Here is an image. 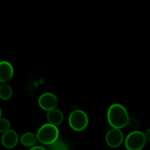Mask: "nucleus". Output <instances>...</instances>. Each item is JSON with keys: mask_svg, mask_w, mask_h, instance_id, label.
Returning <instances> with one entry per match:
<instances>
[{"mask_svg": "<svg viewBox=\"0 0 150 150\" xmlns=\"http://www.w3.org/2000/svg\"><path fill=\"white\" fill-rule=\"evenodd\" d=\"M144 133L135 130L127 135L125 141V145L127 150H142L146 144Z\"/></svg>", "mask_w": 150, "mask_h": 150, "instance_id": "nucleus-4", "label": "nucleus"}, {"mask_svg": "<svg viewBox=\"0 0 150 150\" xmlns=\"http://www.w3.org/2000/svg\"><path fill=\"white\" fill-rule=\"evenodd\" d=\"M0 117H1V109L0 108Z\"/></svg>", "mask_w": 150, "mask_h": 150, "instance_id": "nucleus-17", "label": "nucleus"}, {"mask_svg": "<svg viewBox=\"0 0 150 150\" xmlns=\"http://www.w3.org/2000/svg\"><path fill=\"white\" fill-rule=\"evenodd\" d=\"M30 150H46L44 147L42 146H34L32 147V149H30Z\"/></svg>", "mask_w": 150, "mask_h": 150, "instance_id": "nucleus-15", "label": "nucleus"}, {"mask_svg": "<svg viewBox=\"0 0 150 150\" xmlns=\"http://www.w3.org/2000/svg\"><path fill=\"white\" fill-rule=\"evenodd\" d=\"M14 75V68L7 61L0 62V83H8Z\"/></svg>", "mask_w": 150, "mask_h": 150, "instance_id": "nucleus-7", "label": "nucleus"}, {"mask_svg": "<svg viewBox=\"0 0 150 150\" xmlns=\"http://www.w3.org/2000/svg\"><path fill=\"white\" fill-rule=\"evenodd\" d=\"M145 134V137H146V141H150V130H147V131L146 132V133H144Z\"/></svg>", "mask_w": 150, "mask_h": 150, "instance_id": "nucleus-16", "label": "nucleus"}, {"mask_svg": "<svg viewBox=\"0 0 150 150\" xmlns=\"http://www.w3.org/2000/svg\"><path fill=\"white\" fill-rule=\"evenodd\" d=\"M21 143L24 146H32L38 141L37 136L32 132L24 133L21 137Z\"/></svg>", "mask_w": 150, "mask_h": 150, "instance_id": "nucleus-10", "label": "nucleus"}, {"mask_svg": "<svg viewBox=\"0 0 150 150\" xmlns=\"http://www.w3.org/2000/svg\"><path fill=\"white\" fill-rule=\"evenodd\" d=\"M51 145V150H67V146L64 144L62 143V142H57V141Z\"/></svg>", "mask_w": 150, "mask_h": 150, "instance_id": "nucleus-14", "label": "nucleus"}, {"mask_svg": "<svg viewBox=\"0 0 150 150\" xmlns=\"http://www.w3.org/2000/svg\"><path fill=\"white\" fill-rule=\"evenodd\" d=\"M46 117L48 122L55 126L60 125L64 121V114L57 108L48 111Z\"/></svg>", "mask_w": 150, "mask_h": 150, "instance_id": "nucleus-9", "label": "nucleus"}, {"mask_svg": "<svg viewBox=\"0 0 150 150\" xmlns=\"http://www.w3.org/2000/svg\"><path fill=\"white\" fill-rule=\"evenodd\" d=\"M88 124L89 117L83 110H75L69 116V125L75 131H83L87 127Z\"/></svg>", "mask_w": 150, "mask_h": 150, "instance_id": "nucleus-3", "label": "nucleus"}, {"mask_svg": "<svg viewBox=\"0 0 150 150\" xmlns=\"http://www.w3.org/2000/svg\"><path fill=\"white\" fill-rule=\"evenodd\" d=\"M124 140V135L121 129L113 127L108 130L105 136L106 143L110 147L117 148L122 144Z\"/></svg>", "mask_w": 150, "mask_h": 150, "instance_id": "nucleus-6", "label": "nucleus"}, {"mask_svg": "<svg viewBox=\"0 0 150 150\" xmlns=\"http://www.w3.org/2000/svg\"><path fill=\"white\" fill-rule=\"evenodd\" d=\"M18 142V133L13 130H8L4 132L1 137V144L7 149H13Z\"/></svg>", "mask_w": 150, "mask_h": 150, "instance_id": "nucleus-8", "label": "nucleus"}, {"mask_svg": "<svg viewBox=\"0 0 150 150\" xmlns=\"http://www.w3.org/2000/svg\"><path fill=\"white\" fill-rule=\"evenodd\" d=\"M10 122L8 120L0 117V133H4L10 129Z\"/></svg>", "mask_w": 150, "mask_h": 150, "instance_id": "nucleus-12", "label": "nucleus"}, {"mask_svg": "<svg viewBox=\"0 0 150 150\" xmlns=\"http://www.w3.org/2000/svg\"><path fill=\"white\" fill-rule=\"evenodd\" d=\"M59 100L57 97L51 92H45L38 98V105L41 109L48 111L57 107Z\"/></svg>", "mask_w": 150, "mask_h": 150, "instance_id": "nucleus-5", "label": "nucleus"}, {"mask_svg": "<svg viewBox=\"0 0 150 150\" xmlns=\"http://www.w3.org/2000/svg\"><path fill=\"white\" fill-rule=\"evenodd\" d=\"M36 136L38 140L41 144L51 145L57 141L59 136V131L57 126L48 122L38 129Z\"/></svg>", "mask_w": 150, "mask_h": 150, "instance_id": "nucleus-2", "label": "nucleus"}, {"mask_svg": "<svg viewBox=\"0 0 150 150\" xmlns=\"http://www.w3.org/2000/svg\"><path fill=\"white\" fill-rule=\"evenodd\" d=\"M13 96V89L8 83H1L0 86V98L3 100H8Z\"/></svg>", "mask_w": 150, "mask_h": 150, "instance_id": "nucleus-11", "label": "nucleus"}, {"mask_svg": "<svg viewBox=\"0 0 150 150\" xmlns=\"http://www.w3.org/2000/svg\"><path fill=\"white\" fill-rule=\"evenodd\" d=\"M140 122H139V120H138L136 117H129L128 122H127V125L130 127V128L136 129L137 127H139Z\"/></svg>", "mask_w": 150, "mask_h": 150, "instance_id": "nucleus-13", "label": "nucleus"}, {"mask_svg": "<svg viewBox=\"0 0 150 150\" xmlns=\"http://www.w3.org/2000/svg\"><path fill=\"white\" fill-rule=\"evenodd\" d=\"M129 114L127 108L120 103H114L108 108L107 120L110 125L114 128L122 129L127 125Z\"/></svg>", "mask_w": 150, "mask_h": 150, "instance_id": "nucleus-1", "label": "nucleus"}]
</instances>
